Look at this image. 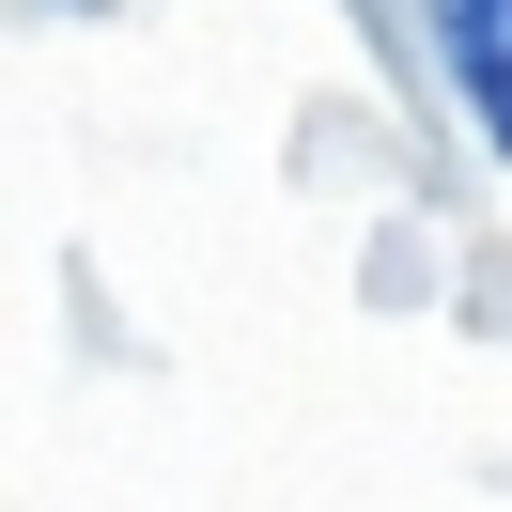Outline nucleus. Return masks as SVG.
Returning <instances> with one entry per match:
<instances>
[{
    "mask_svg": "<svg viewBox=\"0 0 512 512\" xmlns=\"http://www.w3.org/2000/svg\"><path fill=\"white\" fill-rule=\"evenodd\" d=\"M419 16H435V63L466 94V125L512 156V0H419Z\"/></svg>",
    "mask_w": 512,
    "mask_h": 512,
    "instance_id": "1",
    "label": "nucleus"
}]
</instances>
